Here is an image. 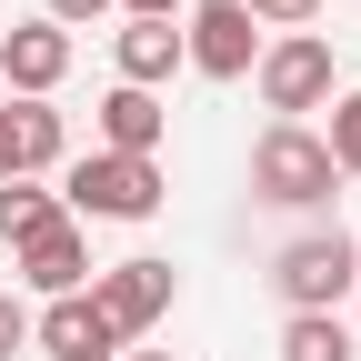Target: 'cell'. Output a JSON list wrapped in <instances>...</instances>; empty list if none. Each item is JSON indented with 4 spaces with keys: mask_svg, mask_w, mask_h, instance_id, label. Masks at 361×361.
Here are the masks:
<instances>
[{
    "mask_svg": "<svg viewBox=\"0 0 361 361\" xmlns=\"http://www.w3.org/2000/svg\"><path fill=\"white\" fill-rule=\"evenodd\" d=\"M191 0H121V20H180Z\"/></svg>",
    "mask_w": 361,
    "mask_h": 361,
    "instance_id": "19",
    "label": "cell"
},
{
    "mask_svg": "<svg viewBox=\"0 0 361 361\" xmlns=\"http://www.w3.org/2000/svg\"><path fill=\"white\" fill-rule=\"evenodd\" d=\"M351 261H361V241L351 231H291L281 251H271V291H281L291 311H341L351 301Z\"/></svg>",
    "mask_w": 361,
    "mask_h": 361,
    "instance_id": "4",
    "label": "cell"
},
{
    "mask_svg": "<svg viewBox=\"0 0 361 361\" xmlns=\"http://www.w3.org/2000/svg\"><path fill=\"white\" fill-rule=\"evenodd\" d=\"M111 11H121V0H40L51 30H90V20H111Z\"/></svg>",
    "mask_w": 361,
    "mask_h": 361,
    "instance_id": "17",
    "label": "cell"
},
{
    "mask_svg": "<svg viewBox=\"0 0 361 361\" xmlns=\"http://www.w3.org/2000/svg\"><path fill=\"white\" fill-rule=\"evenodd\" d=\"M61 80H71V30L20 20L11 40H0V90H11V101H51Z\"/></svg>",
    "mask_w": 361,
    "mask_h": 361,
    "instance_id": "8",
    "label": "cell"
},
{
    "mask_svg": "<svg viewBox=\"0 0 361 361\" xmlns=\"http://www.w3.org/2000/svg\"><path fill=\"white\" fill-rule=\"evenodd\" d=\"M30 351L40 361H121V331L90 311V291H61L30 311Z\"/></svg>",
    "mask_w": 361,
    "mask_h": 361,
    "instance_id": "7",
    "label": "cell"
},
{
    "mask_svg": "<svg viewBox=\"0 0 361 361\" xmlns=\"http://www.w3.org/2000/svg\"><path fill=\"white\" fill-rule=\"evenodd\" d=\"M61 211L71 221H151L161 201H171V180H161V161H121V151H80V161H61Z\"/></svg>",
    "mask_w": 361,
    "mask_h": 361,
    "instance_id": "1",
    "label": "cell"
},
{
    "mask_svg": "<svg viewBox=\"0 0 361 361\" xmlns=\"http://www.w3.org/2000/svg\"><path fill=\"white\" fill-rule=\"evenodd\" d=\"M351 311H361V261H351Z\"/></svg>",
    "mask_w": 361,
    "mask_h": 361,
    "instance_id": "21",
    "label": "cell"
},
{
    "mask_svg": "<svg viewBox=\"0 0 361 361\" xmlns=\"http://www.w3.org/2000/svg\"><path fill=\"white\" fill-rule=\"evenodd\" d=\"M51 221H61V191H51V180H0V241H40V231H51Z\"/></svg>",
    "mask_w": 361,
    "mask_h": 361,
    "instance_id": "13",
    "label": "cell"
},
{
    "mask_svg": "<svg viewBox=\"0 0 361 361\" xmlns=\"http://www.w3.org/2000/svg\"><path fill=\"white\" fill-rule=\"evenodd\" d=\"M322 151H331V171H341V180H361V80L331 101V130H322Z\"/></svg>",
    "mask_w": 361,
    "mask_h": 361,
    "instance_id": "14",
    "label": "cell"
},
{
    "mask_svg": "<svg viewBox=\"0 0 361 361\" xmlns=\"http://www.w3.org/2000/svg\"><path fill=\"white\" fill-rule=\"evenodd\" d=\"M331 180L341 171H331V151H322L311 121H271L251 141V201H271V211H322Z\"/></svg>",
    "mask_w": 361,
    "mask_h": 361,
    "instance_id": "2",
    "label": "cell"
},
{
    "mask_svg": "<svg viewBox=\"0 0 361 361\" xmlns=\"http://www.w3.org/2000/svg\"><path fill=\"white\" fill-rule=\"evenodd\" d=\"M251 61H261V20L241 11V0H191V11H180V71L241 80Z\"/></svg>",
    "mask_w": 361,
    "mask_h": 361,
    "instance_id": "6",
    "label": "cell"
},
{
    "mask_svg": "<svg viewBox=\"0 0 361 361\" xmlns=\"http://www.w3.org/2000/svg\"><path fill=\"white\" fill-rule=\"evenodd\" d=\"M121 361H180V351H121Z\"/></svg>",
    "mask_w": 361,
    "mask_h": 361,
    "instance_id": "20",
    "label": "cell"
},
{
    "mask_svg": "<svg viewBox=\"0 0 361 361\" xmlns=\"http://www.w3.org/2000/svg\"><path fill=\"white\" fill-rule=\"evenodd\" d=\"M20 351H30V301L0 291V361H20Z\"/></svg>",
    "mask_w": 361,
    "mask_h": 361,
    "instance_id": "18",
    "label": "cell"
},
{
    "mask_svg": "<svg viewBox=\"0 0 361 361\" xmlns=\"http://www.w3.org/2000/svg\"><path fill=\"white\" fill-rule=\"evenodd\" d=\"M251 80H261V111H281V121L331 111V101H341V61H331V40H322V30H281V40H261Z\"/></svg>",
    "mask_w": 361,
    "mask_h": 361,
    "instance_id": "3",
    "label": "cell"
},
{
    "mask_svg": "<svg viewBox=\"0 0 361 361\" xmlns=\"http://www.w3.org/2000/svg\"><path fill=\"white\" fill-rule=\"evenodd\" d=\"M0 180H30V130H20V101H0Z\"/></svg>",
    "mask_w": 361,
    "mask_h": 361,
    "instance_id": "16",
    "label": "cell"
},
{
    "mask_svg": "<svg viewBox=\"0 0 361 361\" xmlns=\"http://www.w3.org/2000/svg\"><path fill=\"white\" fill-rule=\"evenodd\" d=\"M161 130H171L161 90H111L101 101V151H121V161H161Z\"/></svg>",
    "mask_w": 361,
    "mask_h": 361,
    "instance_id": "10",
    "label": "cell"
},
{
    "mask_svg": "<svg viewBox=\"0 0 361 361\" xmlns=\"http://www.w3.org/2000/svg\"><path fill=\"white\" fill-rule=\"evenodd\" d=\"M171 301H180V271H171V261H151V251H141V261L90 271V311H101V322L121 331V351L141 341L151 322H171Z\"/></svg>",
    "mask_w": 361,
    "mask_h": 361,
    "instance_id": "5",
    "label": "cell"
},
{
    "mask_svg": "<svg viewBox=\"0 0 361 361\" xmlns=\"http://www.w3.org/2000/svg\"><path fill=\"white\" fill-rule=\"evenodd\" d=\"M241 11H251L271 40H281V30H311V20H322V0H241Z\"/></svg>",
    "mask_w": 361,
    "mask_h": 361,
    "instance_id": "15",
    "label": "cell"
},
{
    "mask_svg": "<svg viewBox=\"0 0 361 361\" xmlns=\"http://www.w3.org/2000/svg\"><path fill=\"white\" fill-rule=\"evenodd\" d=\"M111 61H121V90H161L180 71V20H121Z\"/></svg>",
    "mask_w": 361,
    "mask_h": 361,
    "instance_id": "11",
    "label": "cell"
},
{
    "mask_svg": "<svg viewBox=\"0 0 361 361\" xmlns=\"http://www.w3.org/2000/svg\"><path fill=\"white\" fill-rule=\"evenodd\" d=\"M11 271H20V281H30L40 301H61V291H90V231L61 211L40 241H20V251H11Z\"/></svg>",
    "mask_w": 361,
    "mask_h": 361,
    "instance_id": "9",
    "label": "cell"
},
{
    "mask_svg": "<svg viewBox=\"0 0 361 361\" xmlns=\"http://www.w3.org/2000/svg\"><path fill=\"white\" fill-rule=\"evenodd\" d=\"M281 361H361V331L341 311H291L281 322Z\"/></svg>",
    "mask_w": 361,
    "mask_h": 361,
    "instance_id": "12",
    "label": "cell"
}]
</instances>
